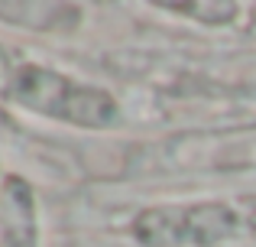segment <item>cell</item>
<instances>
[{"label": "cell", "instance_id": "6da1fadb", "mask_svg": "<svg viewBox=\"0 0 256 247\" xmlns=\"http://www.w3.org/2000/svg\"><path fill=\"white\" fill-rule=\"evenodd\" d=\"M6 98L30 114L62 121L68 127H82V130H110L124 121L120 104L110 91L32 62L16 65Z\"/></svg>", "mask_w": 256, "mask_h": 247}, {"label": "cell", "instance_id": "52a82bcc", "mask_svg": "<svg viewBox=\"0 0 256 247\" xmlns=\"http://www.w3.org/2000/svg\"><path fill=\"white\" fill-rule=\"evenodd\" d=\"M13 75H16V65L10 62V56H6V49L0 46V98H6V95H10Z\"/></svg>", "mask_w": 256, "mask_h": 247}, {"label": "cell", "instance_id": "5b68a950", "mask_svg": "<svg viewBox=\"0 0 256 247\" xmlns=\"http://www.w3.org/2000/svg\"><path fill=\"white\" fill-rule=\"evenodd\" d=\"M84 10L78 4L65 0H4L0 4V20L20 30L32 33H68L82 23Z\"/></svg>", "mask_w": 256, "mask_h": 247}, {"label": "cell", "instance_id": "3957f363", "mask_svg": "<svg viewBox=\"0 0 256 247\" xmlns=\"http://www.w3.org/2000/svg\"><path fill=\"white\" fill-rule=\"evenodd\" d=\"M166 159L185 172H244L256 169V124L188 130L166 143Z\"/></svg>", "mask_w": 256, "mask_h": 247}, {"label": "cell", "instance_id": "8992f818", "mask_svg": "<svg viewBox=\"0 0 256 247\" xmlns=\"http://www.w3.org/2000/svg\"><path fill=\"white\" fill-rule=\"evenodd\" d=\"M159 10L166 13H178V17H188L194 23H204V26H227L240 17V4L234 0H185V4H156Z\"/></svg>", "mask_w": 256, "mask_h": 247}, {"label": "cell", "instance_id": "277c9868", "mask_svg": "<svg viewBox=\"0 0 256 247\" xmlns=\"http://www.w3.org/2000/svg\"><path fill=\"white\" fill-rule=\"evenodd\" d=\"M0 247H39L36 192L16 172L0 185Z\"/></svg>", "mask_w": 256, "mask_h": 247}, {"label": "cell", "instance_id": "7a4b0ae2", "mask_svg": "<svg viewBox=\"0 0 256 247\" xmlns=\"http://www.w3.org/2000/svg\"><path fill=\"white\" fill-rule=\"evenodd\" d=\"M244 231L237 205L208 198L188 205H150L130 221V234L140 247H218Z\"/></svg>", "mask_w": 256, "mask_h": 247}]
</instances>
